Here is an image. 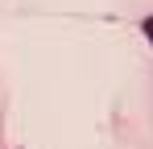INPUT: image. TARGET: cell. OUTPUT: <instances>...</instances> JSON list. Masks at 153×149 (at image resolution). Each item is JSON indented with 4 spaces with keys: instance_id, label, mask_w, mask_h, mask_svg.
<instances>
[{
    "instance_id": "cell-1",
    "label": "cell",
    "mask_w": 153,
    "mask_h": 149,
    "mask_svg": "<svg viewBox=\"0 0 153 149\" xmlns=\"http://www.w3.org/2000/svg\"><path fill=\"white\" fill-rule=\"evenodd\" d=\"M141 33L149 37V46H153V17H145V21H141Z\"/></svg>"
}]
</instances>
